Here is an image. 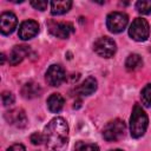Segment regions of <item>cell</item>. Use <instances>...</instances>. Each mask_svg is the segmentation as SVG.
<instances>
[{"mask_svg":"<svg viewBox=\"0 0 151 151\" xmlns=\"http://www.w3.org/2000/svg\"><path fill=\"white\" fill-rule=\"evenodd\" d=\"M39 32V24L35 20H25L19 26V38L22 40H29L34 38Z\"/></svg>","mask_w":151,"mask_h":151,"instance_id":"9c48e42d","label":"cell"},{"mask_svg":"<svg viewBox=\"0 0 151 151\" xmlns=\"http://www.w3.org/2000/svg\"><path fill=\"white\" fill-rule=\"evenodd\" d=\"M48 31L53 37L67 39L70 34L74 32V27L71 22H51L48 25Z\"/></svg>","mask_w":151,"mask_h":151,"instance_id":"52a82bcc","label":"cell"},{"mask_svg":"<svg viewBox=\"0 0 151 151\" xmlns=\"http://www.w3.org/2000/svg\"><path fill=\"white\" fill-rule=\"evenodd\" d=\"M7 151H26V149L22 144H13L7 149Z\"/></svg>","mask_w":151,"mask_h":151,"instance_id":"cb8c5ba5","label":"cell"},{"mask_svg":"<svg viewBox=\"0 0 151 151\" xmlns=\"http://www.w3.org/2000/svg\"><path fill=\"white\" fill-rule=\"evenodd\" d=\"M1 99H2L4 106H11L12 104H14V96H13V93H11V92H7V91L2 92Z\"/></svg>","mask_w":151,"mask_h":151,"instance_id":"44dd1931","label":"cell"},{"mask_svg":"<svg viewBox=\"0 0 151 151\" xmlns=\"http://www.w3.org/2000/svg\"><path fill=\"white\" fill-rule=\"evenodd\" d=\"M18 24L17 17L12 12H4L0 15V31L4 35H8L13 33Z\"/></svg>","mask_w":151,"mask_h":151,"instance_id":"30bf717a","label":"cell"},{"mask_svg":"<svg viewBox=\"0 0 151 151\" xmlns=\"http://www.w3.org/2000/svg\"><path fill=\"white\" fill-rule=\"evenodd\" d=\"M5 118L8 122V124L15 125L17 127H25L27 124V117L24 110L21 109H14L5 113Z\"/></svg>","mask_w":151,"mask_h":151,"instance_id":"8fae6325","label":"cell"},{"mask_svg":"<svg viewBox=\"0 0 151 151\" xmlns=\"http://www.w3.org/2000/svg\"><path fill=\"white\" fill-rule=\"evenodd\" d=\"M46 81L51 86H60L65 80V71L60 65H51L46 72Z\"/></svg>","mask_w":151,"mask_h":151,"instance_id":"ba28073f","label":"cell"},{"mask_svg":"<svg viewBox=\"0 0 151 151\" xmlns=\"http://www.w3.org/2000/svg\"><path fill=\"white\" fill-rule=\"evenodd\" d=\"M130 37L136 41H145L150 34V27L145 19L136 18L129 28Z\"/></svg>","mask_w":151,"mask_h":151,"instance_id":"277c9868","label":"cell"},{"mask_svg":"<svg viewBox=\"0 0 151 151\" xmlns=\"http://www.w3.org/2000/svg\"><path fill=\"white\" fill-rule=\"evenodd\" d=\"M45 143L48 151H65L68 144V125L61 117L53 118L44 131Z\"/></svg>","mask_w":151,"mask_h":151,"instance_id":"6da1fadb","label":"cell"},{"mask_svg":"<svg viewBox=\"0 0 151 151\" xmlns=\"http://www.w3.org/2000/svg\"><path fill=\"white\" fill-rule=\"evenodd\" d=\"M74 151H99L98 145L86 142H78L74 146Z\"/></svg>","mask_w":151,"mask_h":151,"instance_id":"d6986e66","label":"cell"},{"mask_svg":"<svg viewBox=\"0 0 151 151\" xmlns=\"http://www.w3.org/2000/svg\"><path fill=\"white\" fill-rule=\"evenodd\" d=\"M29 139H31V143H32L33 145H40L42 142H45V137H44V134H41L40 132H34V133H32L31 137H29Z\"/></svg>","mask_w":151,"mask_h":151,"instance_id":"7402d4cb","label":"cell"},{"mask_svg":"<svg viewBox=\"0 0 151 151\" xmlns=\"http://www.w3.org/2000/svg\"><path fill=\"white\" fill-rule=\"evenodd\" d=\"M4 63H5V54L2 53L1 54V64H4Z\"/></svg>","mask_w":151,"mask_h":151,"instance_id":"d4e9b609","label":"cell"},{"mask_svg":"<svg viewBox=\"0 0 151 151\" xmlns=\"http://www.w3.org/2000/svg\"><path fill=\"white\" fill-rule=\"evenodd\" d=\"M147 116L139 104H136L130 117V133L133 138L142 137L147 129Z\"/></svg>","mask_w":151,"mask_h":151,"instance_id":"7a4b0ae2","label":"cell"},{"mask_svg":"<svg viewBox=\"0 0 151 151\" xmlns=\"http://www.w3.org/2000/svg\"><path fill=\"white\" fill-rule=\"evenodd\" d=\"M93 50L94 52L103 58H111L117 50L116 42L109 38V37H101L99 39L96 40L94 45H93Z\"/></svg>","mask_w":151,"mask_h":151,"instance_id":"8992f818","label":"cell"},{"mask_svg":"<svg viewBox=\"0 0 151 151\" xmlns=\"http://www.w3.org/2000/svg\"><path fill=\"white\" fill-rule=\"evenodd\" d=\"M72 6V1L70 0H58L51 2V13L53 15H61L70 11Z\"/></svg>","mask_w":151,"mask_h":151,"instance_id":"9a60e30c","label":"cell"},{"mask_svg":"<svg viewBox=\"0 0 151 151\" xmlns=\"http://www.w3.org/2000/svg\"><path fill=\"white\" fill-rule=\"evenodd\" d=\"M29 53V47L25 46V45H19V46H14L12 48V51L9 52V57H8V61L12 66L18 65L19 63H21L24 60L25 57H27V54Z\"/></svg>","mask_w":151,"mask_h":151,"instance_id":"7c38bea8","label":"cell"},{"mask_svg":"<svg viewBox=\"0 0 151 151\" xmlns=\"http://www.w3.org/2000/svg\"><path fill=\"white\" fill-rule=\"evenodd\" d=\"M129 22V17L123 12H111L106 18V26L112 33H120L125 29Z\"/></svg>","mask_w":151,"mask_h":151,"instance_id":"5b68a950","label":"cell"},{"mask_svg":"<svg viewBox=\"0 0 151 151\" xmlns=\"http://www.w3.org/2000/svg\"><path fill=\"white\" fill-rule=\"evenodd\" d=\"M64 106V98L59 93H52L47 99V107L52 113H58Z\"/></svg>","mask_w":151,"mask_h":151,"instance_id":"5bb4252c","label":"cell"},{"mask_svg":"<svg viewBox=\"0 0 151 151\" xmlns=\"http://www.w3.org/2000/svg\"><path fill=\"white\" fill-rule=\"evenodd\" d=\"M143 65V60H142V57L139 54H130L125 61V67L126 70L129 71H134L137 68H139L140 66Z\"/></svg>","mask_w":151,"mask_h":151,"instance_id":"e0dca14e","label":"cell"},{"mask_svg":"<svg viewBox=\"0 0 151 151\" xmlns=\"http://www.w3.org/2000/svg\"><path fill=\"white\" fill-rule=\"evenodd\" d=\"M140 99L144 106H150L151 105V84L145 85V87L140 92Z\"/></svg>","mask_w":151,"mask_h":151,"instance_id":"ac0fdd59","label":"cell"},{"mask_svg":"<svg viewBox=\"0 0 151 151\" xmlns=\"http://www.w3.org/2000/svg\"><path fill=\"white\" fill-rule=\"evenodd\" d=\"M110 151H123V150H120V149H116V150H110Z\"/></svg>","mask_w":151,"mask_h":151,"instance_id":"484cf974","label":"cell"},{"mask_svg":"<svg viewBox=\"0 0 151 151\" xmlns=\"http://www.w3.org/2000/svg\"><path fill=\"white\" fill-rule=\"evenodd\" d=\"M97 90V80L93 77H87L78 87V92L83 96H90Z\"/></svg>","mask_w":151,"mask_h":151,"instance_id":"2e32d148","label":"cell"},{"mask_svg":"<svg viewBox=\"0 0 151 151\" xmlns=\"http://www.w3.org/2000/svg\"><path fill=\"white\" fill-rule=\"evenodd\" d=\"M31 5H32V7H34L35 9H39V11H45V9L47 8L48 2H47V1H41V0H38V1H31Z\"/></svg>","mask_w":151,"mask_h":151,"instance_id":"603a6c76","label":"cell"},{"mask_svg":"<svg viewBox=\"0 0 151 151\" xmlns=\"http://www.w3.org/2000/svg\"><path fill=\"white\" fill-rule=\"evenodd\" d=\"M21 94L26 99L37 98L41 94V87L39 84H37L34 81H28L21 87Z\"/></svg>","mask_w":151,"mask_h":151,"instance_id":"4fadbf2b","label":"cell"},{"mask_svg":"<svg viewBox=\"0 0 151 151\" xmlns=\"http://www.w3.org/2000/svg\"><path fill=\"white\" fill-rule=\"evenodd\" d=\"M136 9L142 14L151 13V1L150 0H139L136 2Z\"/></svg>","mask_w":151,"mask_h":151,"instance_id":"ffe728a7","label":"cell"},{"mask_svg":"<svg viewBox=\"0 0 151 151\" xmlns=\"http://www.w3.org/2000/svg\"><path fill=\"white\" fill-rule=\"evenodd\" d=\"M125 129H126V126L123 120L114 119V120L107 123L106 126L104 127V131H103L104 139L107 142H117L122 137H124Z\"/></svg>","mask_w":151,"mask_h":151,"instance_id":"3957f363","label":"cell"}]
</instances>
